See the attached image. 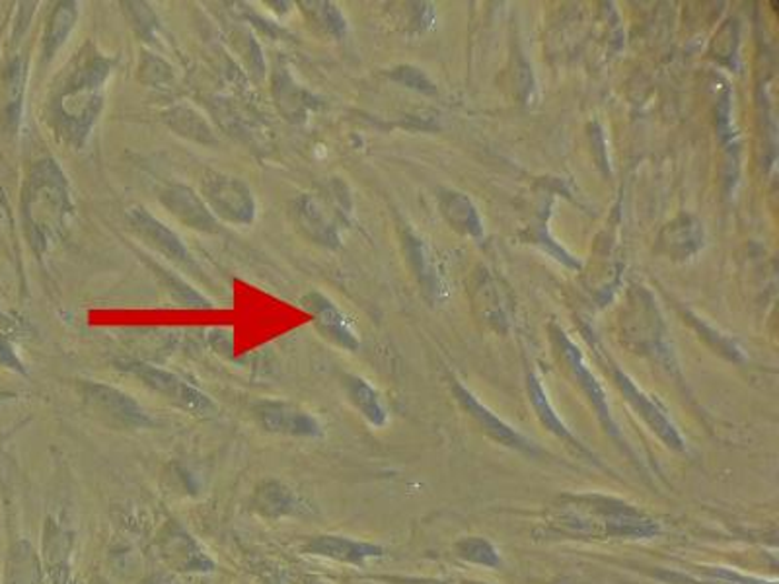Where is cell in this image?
Returning <instances> with one entry per match:
<instances>
[{"label": "cell", "instance_id": "obj_22", "mask_svg": "<svg viewBox=\"0 0 779 584\" xmlns=\"http://www.w3.org/2000/svg\"><path fill=\"white\" fill-rule=\"evenodd\" d=\"M43 581V565L40 553L36 552L28 540H18L10 547L7 571H4V584H41Z\"/></svg>", "mask_w": 779, "mask_h": 584}, {"label": "cell", "instance_id": "obj_10", "mask_svg": "<svg viewBox=\"0 0 779 584\" xmlns=\"http://www.w3.org/2000/svg\"><path fill=\"white\" fill-rule=\"evenodd\" d=\"M551 343H553L556 353L563 359V363L567 364V371L571 372L575 382L579 384L582 392L591 400L595 410L599 411L602 423L612 431V434H616L615 419H612V413H610L607 394L600 386L599 380L592 376L591 369L585 363V356H582L579 348L559 328H551Z\"/></svg>", "mask_w": 779, "mask_h": 584}, {"label": "cell", "instance_id": "obj_21", "mask_svg": "<svg viewBox=\"0 0 779 584\" xmlns=\"http://www.w3.org/2000/svg\"><path fill=\"white\" fill-rule=\"evenodd\" d=\"M441 213L452 229L465 236L480 238L483 234L480 214L472 201L458 191H442L439 195Z\"/></svg>", "mask_w": 779, "mask_h": 584}, {"label": "cell", "instance_id": "obj_11", "mask_svg": "<svg viewBox=\"0 0 779 584\" xmlns=\"http://www.w3.org/2000/svg\"><path fill=\"white\" fill-rule=\"evenodd\" d=\"M612 376H615L616 386L622 392L623 397L630 402L633 410L638 411V415H641L647 425L651 426V431L659 434L662 443L670 446V449H675V451H685V441H682L677 426L670 421L667 410L662 407L661 403L657 402L651 395H647L643 390H639L633 384V380L620 369L615 366Z\"/></svg>", "mask_w": 779, "mask_h": 584}, {"label": "cell", "instance_id": "obj_24", "mask_svg": "<svg viewBox=\"0 0 779 584\" xmlns=\"http://www.w3.org/2000/svg\"><path fill=\"white\" fill-rule=\"evenodd\" d=\"M79 20V4L77 2H59L48 20L46 36H43V57L51 61L63 48L74 26Z\"/></svg>", "mask_w": 779, "mask_h": 584}, {"label": "cell", "instance_id": "obj_4", "mask_svg": "<svg viewBox=\"0 0 779 584\" xmlns=\"http://www.w3.org/2000/svg\"><path fill=\"white\" fill-rule=\"evenodd\" d=\"M79 395L90 417L113 431H142L152 426V417L142 410L141 403L123 390L100 384L79 382Z\"/></svg>", "mask_w": 779, "mask_h": 584}, {"label": "cell", "instance_id": "obj_19", "mask_svg": "<svg viewBox=\"0 0 779 584\" xmlns=\"http://www.w3.org/2000/svg\"><path fill=\"white\" fill-rule=\"evenodd\" d=\"M455 392H457L458 402L462 403V407L478 421V425H480L491 439H496L497 443L509 446V449H515V451L535 452V446H532V443H530L528 439H525L519 431H515L512 426L507 425L503 419L497 417L496 413L488 410L483 403L478 402V397H476L472 392H468L462 384L455 382Z\"/></svg>", "mask_w": 779, "mask_h": 584}, {"label": "cell", "instance_id": "obj_7", "mask_svg": "<svg viewBox=\"0 0 779 584\" xmlns=\"http://www.w3.org/2000/svg\"><path fill=\"white\" fill-rule=\"evenodd\" d=\"M154 547L166 567L172 568L176 573L207 575L217 568V563L207 555L206 550L198 544V540L191 536L178 521L164 522V526L157 534Z\"/></svg>", "mask_w": 779, "mask_h": 584}, {"label": "cell", "instance_id": "obj_16", "mask_svg": "<svg viewBox=\"0 0 779 584\" xmlns=\"http://www.w3.org/2000/svg\"><path fill=\"white\" fill-rule=\"evenodd\" d=\"M160 203L188 229L206 232V234L219 232V221L209 211L206 201L188 185H180V183L168 185L160 193Z\"/></svg>", "mask_w": 779, "mask_h": 584}, {"label": "cell", "instance_id": "obj_29", "mask_svg": "<svg viewBox=\"0 0 779 584\" xmlns=\"http://www.w3.org/2000/svg\"><path fill=\"white\" fill-rule=\"evenodd\" d=\"M26 63L24 59H14L9 67V87H7V94H9V119L12 123H18L20 119V113H22V100H24V87H26Z\"/></svg>", "mask_w": 779, "mask_h": 584}, {"label": "cell", "instance_id": "obj_20", "mask_svg": "<svg viewBox=\"0 0 779 584\" xmlns=\"http://www.w3.org/2000/svg\"><path fill=\"white\" fill-rule=\"evenodd\" d=\"M703 245V226L692 214H680L669 222L659 236L657 252L669 255L672 260H688Z\"/></svg>", "mask_w": 779, "mask_h": 584}, {"label": "cell", "instance_id": "obj_25", "mask_svg": "<svg viewBox=\"0 0 779 584\" xmlns=\"http://www.w3.org/2000/svg\"><path fill=\"white\" fill-rule=\"evenodd\" d=\"M527 386L528 397H530V402H532V407H535L536 415H538V419L542 421V425L546 426L550 433L559 436L561 441H567V443H571L573 446H577L579 451L585 452L582 444L575 439L571 431L567 429L566 423L559 419L556 410L551 407L550 400H548V394H546V390L542 387V382H540V379L536 376L535 372H528Z\"/></svg>", "mask_w": 779, "mask_h": 584}, {"label": "cell", "instance_id": "obj_15", "mask_svg": "<svg viewBox=\"0 0 779 584\" xmlns=\"http://www.w3.org/2000/svg\"><path fill=\"white\" fill-rule=\"evenodd\" d=\"M300 302L310 312L318 332L322 333L326 340L347 351L359 349V338L354 333L353 324L330 299H326L320 292H308Z\"/></svg>", "mask_w": 779, "mask_h": 584}, {"label": "cell", "instance_id": "obj_12", "mask_svg": "<svg viewBox=\"0 0 779 584\" xmlns=\"http://www.w3.org/2000/svg\"><path fill=\"white\" fill-rule=\"evenodd\" d=\"M291 214L297 229L304 236L323 248H338L341 242L338 221L336 214L328 211V203L323 199L312 193L299 195L292 201Z\"/></svg>", "mask_w": 779, "mask_h": 584}, {"label": "cell", "instance_id": "obj_27", "mask_svg": "<svg viewBox=\"0 0 779 584\" xmlns=\"http://www.w3.org/2000/svg\"><path fill=\"white\" fill-rule=\"evenodd\" d=\"M304 17L312 22L320 32L328 33L331 38H343L347 32V22L341 10L331 2H300Z\"/></svg>", "mask_w": 779, "mask_h": 584}, {"label": "cell", "instance_id": "obj_23", "mask_svg": "<svg viewBox=\"0 0 779 584\" xmlns=\"http://www.w3.org/2000/svg\"><path fill=\"white\" fill-rule=\"evenodd\" d=\"M343 390H346L349 402L353 403L354 410L361 413L362 417L369 421L372 426H384L388 421L384 403L380 400L377 390L370 386L367 380L346 374L343 376Z\"/></svg>", "mask_w": 779, "mask_h": 584}, {"label": "cell", "instance_id": "obj_32", "mask_svg": "<svg viewBox=\"0 0 779 584\" xmlns=\"http://www.w3.org/2000/svg\"><path fill=\"white\" fill-rule=\"evenodd\" d=\"M390 79L400 82V84H406L408 88H413V90H419V92H426V94H433L435 92L431 80L427 79L423 72L419 71V69H413V67H398V69L390 72Z\"/></svg>", "mask_w": 779, "mask_h": 584}, {"label": "cell", "instance_id": "obj_31", "mask_svg": "<svg viewBox=\"0 0 779 584\" xmlns=\"http://www.w3.org/2000/svg\"><path fill=\"white\" fill-rule=\"evenodd\" d=\"M0 366L18 374H26L24 363L18 356L12 343V322L4 314H0Z\"/></svg>", "mask_w": 779, "mask_h": 584}, {"label": "cell", "instance_id": "obj_28", "mask_svg": "<svg viewBox=\"0 0 779 584\" xmlns=\"http://www.w3.org/2000/svg\"><path fill=\"white\" fill-rule=\"evenodd\" d=\"M483 273H486V271H483ZM473 302H476V309L481 310V318H483L488 324L493 325L496 330H503V325L507 324L503 304H501L499 289H497V284L493 283V279H491L488 273L481 276L480 283L476 286Z\"/></svg>", "mask_w": 779, "mask_h": 584}, {"label": "cell", "instance_id": "obj_30", "mask_svg": "<svg viewBox=\"0 0 779 584\" xmlns=\"http://www.w3.org/2000/svg\"><path fill=\"white\" fill-rule=\"evenodd\" d=\"M457 550L458 555L470 563H478V565H486V567H497L501 563L493 545L481 537L465 540L458 544Z\"/></svg>", "mask_w": 779, "mask_h": 584}, {"label": "cell", "instance_id": "obj_9", "mask_svg": "<svg viewBox=\"0 0 779 584\" xmlns=\"http://www.w3.org/2000/svg\"><path fill=\"white\" fill-rule=\"evenodd\" d=\"M253 415L266 433L300 439H316L323 433L322 423L312 413L283 400H261L253 405Z\"/></svg>", "mask_w": 779, "mask_h": 584}, {"label": "cell", "instance_id": "obj_3", "mask_svg": "<svg viewBox=\"0 0 779 584\" xmlns=\"http://www.w3.org/2000/svg\"><path fill=\"white\" fill-rule=\"evenodd\" d=\"M558 518L563 528L575 534L597 537H653L659 524L639 513L638 509L600 495H585L563 501L558 506Z\"/></svg>", "mask_w": 779, "mask_h": 584}, {"label": "cell", "instance_id": "obj_26", "mask_svg": "<svg viewBox=\"0 0 779 584\" xmlns=\"http://www.w3.org/2000/svg\"><path fill=\"white\" fill-rule=\"evenodd\" d=\"M164 121L172 131L186 137L189 141L199 142V144H214L217 142V137H214L211 125L207 123V119L189 105H178V108L166 111Z\"/></svg>", "mask_w": 779, "mask_h": 584}, {"label": "cell", "instance_id": "obj_6", "mask_svg": "<svg viewBox=\"0 0 779 584\" xmlns=\"http://www.w3.org/2000/svg\"><path fill=\"white\" fill-rule=\"evenodd\" d=\"M201 199L206 201L214 219L246 226L256 221L258 205L250 185L222 172H207L201 180Z\"/></svg>", "mask_w": 779, "mask_h": 584}, {"label": "cell", "instance_id": "obj_13", "mask_svg": "<svg viewBox=\"0 0 779 584\" xmlns=\"http://www.w3.org/2000/svg\"><path fill=\"white\" fill-rule=\"evenodd\" d=\"M127 226L134 236L141 240L142 244L149 245L150 250L164 255L168 260L183 263L188 261V248L173 230L168 229L164 222L158 221L154 214H150L142 207H131L126 213Z\"/></svg>", "mask_w": 779, "mask_h": 584}, {"label": "cell", "instance_id": "obj_8", "mask_svg": "<svg viewBox=\"0 0 779 584\" xmlns=\"http://www.w3.org/2000/svg\"><path fill=\"white\" fill-rule=\"evenodd\" d=\"M622 338L636 353H667L665 330L653 299L643 289L631 294L630 309L622 314Z\"/></svg>", "mask_w": 779, "mask_h": 584}, {"label": "cell", "instance_id": "obj_33", "mask_svg": "<svg viewBox=\"0 0 779 584\" xmlns=\"http://www.w3.org/2000/svg\"><path fill=\"white\" fill-rule=\"evenodd\" d=\"M470 584H476V583H470Z\"/></svg>", "mask_w": 779, "mask_h": 584}, {"label": "cell", "instance_id": "obj_1", "mask_svg": "<svg viewBox=\"0 0 779 584\" xmlns=\"http://www.w3.org/2000/svg\"><path fill=\"white\" fill-rule=\"evenodd\" d=\"M111 69L113 61L102 56L92 43H87L57 84L49 119L67 144L82 147L87 141L102 113L103 92Z\"/></svg>", "mask_w": 779, "mask_h": 584}, {"label": "cell", "instance_id": "obj_5", "mask_svg": "<svg viewBox=\"0 0 779 584\" xmlns=\"http://www.w3.org/2000/svg\"><path fill=\"white\" fill-rule=\"evenodd\" d=\"M118 369L133 374L134 379L141 380L142 386L149 387L154 394L164 397L166 402L172 403L178 410H183L193 417H213L217 415V403L201 392L199 387L191 386L189 382L180 379L173 372L158 369L152 364L139 363V361H127L118 363Z\"/></svg>", "mask_w": 779, "mask_h": 584}, {"label": "cell", "instance_id": "obj_14", "mask_svg": "<svg viewBox=\"0 0 779 584\" xmlns=\"http://www.w3.org/2000/svg\"><path fill=\"white\" fill-rule=\"evenodd\" d=\"M302 553L322 557V560L338 561L354 567H362L367 561L378 560L384 555V550L377 544L359 542L353 537L336 536V534H320L310 536L302 544Z\"/></svg>", "mask_w": 779, "mask_h": 584}, {"label": "cell", "instance_id": "obj_2", "mask_svg": "<svg viewBox=\"0 0 779 584\" xmlns=\"http://www.w3.org/2000/svg\"><path fill=\"white\" fill-rule=\"evenodd\" d=\"M69 182L56 160H41L28 178L24 191V217L36 252L43 253L61 236L71 217Z\"/></svg>", "mask_w": 779, "mask_h": 584}, {"label": "cell", "instance_id": "obj_18", "mask_svg": "<svg viewBox=\"0 0 779 584\" xmlns=\"http://www.w3.org/2000/svg\"><path fill=\"white\" fill-rule=\"evenodd\" d=\"M72 547L74 537L71 532L49 516L43 526L41 565L46 568L51 584L71 583Z\"/></svg>", "mask_w": 779, "mask_h": 584}, {"label": "cell", "instance_id": "obj_17", "mask_svg": "<svg viewBox=\"0 0 779 584\" xmlns=\"http://www.w3.org/2000/svg\"><path fill=\"white\" fill-rule=\"evenodd\" d=\"M250 509L266 521H281L307 513V505L287 483L266 477L258 483L250 499Z\"/></svg>", "mask_w": 779, "mask_h": 584}]
</instances>
